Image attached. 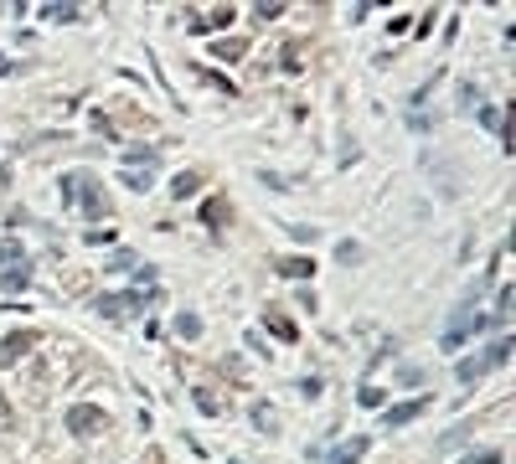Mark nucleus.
<instances>
[{
    "label": "nucleus",
    "instance_id": "19",
    "mask_svg": "<svg viewBox=\"0 0 516 464\" xmlns=\"http://www.w3.org/2000/svg\"><path fill=\"white\" fill-rule=\"evenodd\" d=\"M356 403H361V408H382V392H377V387H361Z\"/></svg>",
    "mask_w": 516,
    "mask_h": 464
},
{
    "label": "nucleus",
    "instance_id": "21",
    "mask_svg": "<svg viewBox=\"0 0 516 464\" xmlns=\"http://www.w3.org/2000/svg\"><path fill=\"white\" fill-rule=\"evenodd\" d=\"M124 181L135 186V191H150V175H145V170H124Z\"/></svg>",
    "mask_w": 516,
    "mask_h": 464
},
{
    "label": "nucleus",
    "instance_id": "22",
    "mask_svg": "<svg viewBox=\"0 0 516 464\" xmlns=\"http://www.w3.org/2000/svg\"><path fill=\"white\" fill-rule=\"evenodd\" d=\"M501 459H506L501 449H480V454H475V459H470V464H501Z\"/></svg>",
    "mask_w": 516,
    "mask_h": 464
},
{
    "label": "nucleus",
    "instance_id": "12",
    "mask_svg": "<svg viewBox=\"0 0 516 464\" xmlns=\"http://www.w3.org/2000/svg\"><path fill=\"white\" fill-rule=\"evenodd\" d=\"M232 16H238L232 6H217L212 16H202V21H197V31H217V26H232Z\"/></svg>",
    "mask_w": 516,
    "mask_h": 464
},
{
    "label": "nucleus",
    "instance_id": "23",
    "mask_svg": "<svg viewBox=\"0 0 516 464\" xmlns=\"http://www.w3.org/2000/svg\"><path fill=\"white\" fill-rule=\"evenodd\" d=\"M197 408H202V413H217V397H212V392L202 387V392H197Z\"/></svg>",
    "mask_w": 516,
    "mask_h": 464
},
{
    "label": "nucleus",
    "instance_id": "6",
    "mask_svg": "<svg viewBox=\"0 0 516 464\" xmlns=\"http://www.w3.org/2000/svg\"><path fill=\"white\" fill-rule=\"evenodd\" d=\"M68 428H73V433H98V428H103V413H98V408H83V403H78V408L68 413Z\"/></svg>",
    "mask_w": 516,
    "mask_h": 464
},
{
    "label": "nucleus",
    "instance_id": "20",
    "mask_svg": "<svg viewBox=\"0 0 516 464\" xmlns=\"http://www.w3.org/2000/svg\"><path fill=\"white\" fill-rule=\"evenodd\" d=\"M398 382H403V387H418V382H423V371H418V366H403V371H398Z\"/></svg>",
    "mask_w": 516,
    "mask_h": 464
},
{
    "label": "nucleus",
    "instance_id": "9",
    "mask_svg": "<svg viewBox=\"0 0 516 464\" xmlns=\"http://www.w3.org/2000/svg\"><path fill=\"white\" fill-rule=\"evenodd\" d=\"M207 52H212V57H222V62H238V57L248 52V41H238V36H222V41H212Z\"/></svg>",
    "mask_w": 516,
    "mask_h": 464
},
{
    "label": "nucleus",
    "instance_id": "7",
    "mask_svg": "<svg viewBox=\"0 0 516 464\" xmlns=\"http://www.w3.org/2000/svg\"><path fill=\"white\" fill-rule=\"evenodd\" d=\"M279 274H284V279H315V258L294 253V258H284V263H279Z\"/></svg>",
    "mask_w": 516,
    "mask_h": 464
},
{
    "label": "nucleus",
    "instance_id": "17",
    "mask_svg": "<svg viewBox=\"0 0 516 464\" xmlns=\"http://www.w3.org/2000/svg\"><path fill=\"white\" fill-rule=\"evenodd\" d=\"M124 160H140V165H150V160H155V150H150V145H124Z\"/></svg>",
    "mask_w": 516,
    "mask_h": 464
},
{
    "label": "nucleus",
    "instance_id": "3",
    "mask_svg": "<svg viewBox=\"0 0 516 464\" xmlns=\"http://www.w3.org/2000/svg\"><path fill=\"white\" fill-rule=\"evenodd\" d=\"M506 356H511V341L501 336L496 346L485 351V356H470V361H460V366H455V377H460V382H480V371H485V366H501Z\"/></svg>",
    "mask_w": 516,
    "mask_h": 464
},
{
    "label": "nucleus",
    "instance_id": "14",
    "mask_svg": "<svg viewBox=\"0 0 516 464\" xmlns=\"http://www.w3.org/2000/svg\"><path fill=\"white\" fill-rule=\"evenodd\" d=\"M176 336H181V341H197V336H202V315H191V309H186V315H176Z\"/></svg>",
    "mask_w": 516,
    "mask_h": 464
},
{
    "label": "nucleus",
    "instance_id": "11",
    "mask_svg": "<svg viewBox=\"0 0 516 464\" xmlns=\"http://www.w3.org/2000/svg\"><path fill=\"white\" fill-rule=\"evenodd\" d=\"M428 408V397H413V403H398V408H387V423H408V418H418Z\"/></svg>",
    "mask_w": 516,
    "mask_h": 464
},
{
    "label": "nucleus",
    "instance_id": "8",
    "mask_svg": "<svg viewBox=\"0 0 516 464\" xmlns=\"http://www.w3.org/2000/svg\"><path fill=\"white\" fill-rule=\"evenodd\" d=\"M202 186H207V170H186V175L170 181V196H197Z\"/></svg>",
    "mask_w": 516,
    "mask_h": 464
},
{
    "label": "nucleus",
    "instance_id": "4",
    "mask_svg": "<svg viewBox=\"0 0 516 464\" xmlns=\"http://www.w3.org/2000/svg\"><path fill=\"white\" fill-rule=\"evenodd\" d=\"M36 351V330H16V336L0 341V366H16L21 356H31Z\"/></svg>",
    "mask_w": 516,
    "mask_h": 464
},
{
    "label": "nucleus",
    "instance_id": "13",
    "mask_svg": "<svg viewBox=\"0 0 516 464\" xmlns=\"http://www.w3.org/2000/svg\"><path fill=\"white\" fill-rule=\"evenodd\" d=\"M480 124L490 129V135H501V145H506V114H501V108H490V103H485V108H480Z\"/></svg>",
    "mask_w": 516,
    "mask_h": 464
},
{
    "label": "nucleus",
    "instance_id": "2",
    "mask_svg": "<svg viewBox=\"0 0 516 464\" xmlns=\"http://www.w3.org/2000/svg\"><path fill=\"white\" fill-rule=\"evenodd\" d=\"M150 294H155V289H124V294H103L98 299V315H109V320H129V315H140V309H145V299Z\"/></svg>",
    "mask_w": 516,
    "mask_h": 464
},
{
    "label": "nucleus",
    "instance_id": "15",
    "mask_svg": "<svg viewBox=\"0 0 516 464\" xmlns=\"http://www.w3.org/2000/svg\"><path fill=\"white\" fill-rule=\"evenodd\" d=\"M202 222L222 227V222H227V202H207V207H202Z\"/></svg>",
    "mask_w": 516,
    "mask_h": 464
},
{
    "label": "nucleus",
    "instance_id": "16",
    "mask_svg": "<svg viewBox=\"0 0 516 464\" xmlns=\"http://www.w3.org/2000/svg\"><path fill=\"white\" fill-rule=\"evenodd\" d=\"M336 258H341V263H361L367 253H361V242H351V237H346V242H341V248H336Z\"/></svg>",
    "mask_w": 516,
    "mask_h": 464
},
{
    "label": "nucleus",
    "instance_id": "24",
    "mask_svg": "<svg viewBox=\"0 0 516 464\" xmlns=\"http://www.w3.org/2000/svg\"><path fill=\"white\" fill-rule=\"evenodd\" d=\"M129 263H135V258H129V248H124V253H114V258H109V269H114V274H124Z\"/></svg>",
    "mask_w": 516,
    "mask_h": 464
},
{
    "label": "nucleus",
    "instance_id": "5",
    "mask_svg": "<svg viewBox=\"0 0 516 464\" xmlns=\"http://www.w3.org/2000/svg\"><path fill=\"white\" fill-rule=\"evenodd\" d=\"M264 325L274 330V341H284V346H294V341H299V325H294L279 304H269V309H264Z\"/></svg>",
    "mask_w": 516,
    "mask_h": 464
},
{
    "label": "nucleus",
    "instance_id": "18",
    "mask_svg": "<svg viewBox=\"0 0 516 464\" xmlns=\"http://www.w3.org/2000/svg\"><path fill=\"white\" fill-rule=\"evenodd\" d=\"M41 16H52V21H78L73 6H41Z\"/></svg>",
    "mask_w": 516,
    "mask_h": 464
},
{
    "label": "nucleus",
    "instance_id": "1",
    "mask_svg": "<svg viewBox=\"0 0 516 464\" xmlns=\"http://www.w3.org/2000/svg\"><path fill=\"white\" fill-rule=\"evenodd\" d=\"M62 191H68L73 202L83 207V217H109V196H103V186H98V175H93V170L68 175V181H62Z\"/></svg>",
    "mask_w": 516,
    "mask_h": 464
},
{
    "label": "nucleus",
    "instance_id": "10",
    "mask_svg": "<svg viewBox=\"0 0 516 464\" xmlns=\"http://www.w3.org/2000/svg\"><path fill=\"white\" fill-rule=\"evenodd\" d=\"M367 449H372V438H351V444H341V449L331 454V464H356Z\"/></svg>",
    "mask_w": 516,
    "mask_h": 464
}]
</instances>
